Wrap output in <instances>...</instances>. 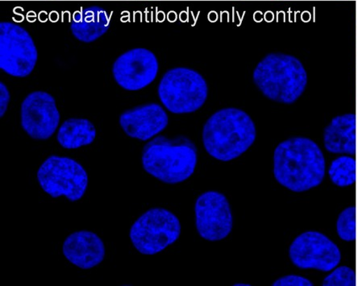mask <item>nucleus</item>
I'll use <instances>...</instances> for the list:
<instances>
[{
    "instance_id": "6ab92c4d",
    "label": "nucleus",
    "mask_w": 358,
    "mask_h": 286,
    "mask_svg": "<svg viewBox=\"0 0 358 286\" xmlns=\"http://www.w3.org/2000/svg\"><path fill=\"white\" fill-rule=\"evenodd\" d=\"M336 231L341 240L355 241L356 240V208L355 206L346 208L338 217Z\"/></svg>"
},
{
    "instance_id": "1a4fd4ad",
    "label": "nucleus",
    "mask_w": 358,
    "mask_h": 286,
    "mask_svg": "<svg viewBox=\"0 0 358 286\" xmlns=\"http://www.w3.org/2000/svg\"><path fill=\"white\" fill-rule=\"evenodd\" d=\"M289 257L299 269L329 272L341 263V253L328 236L309 231L294 239L289 248Z\"/></svg>"
},
{
    "instance_id": "0eeeda50",
    "label": "nucleus",
    "mask_w": 358,
    "mask_h": 286,
    "mask_svg": "<svg viewBox=\"0 0 358 286\" xmlns=\"http://www.w3.org/2000/svg\"><path fill=\"white\" fill-rule=\"evenodd\" d=\"M36 178L42 190L52 199L65 196L71 202L80 200L88 187L86 169L70 157H49L42 163Z\"/></svg>"
},
{
    "instance_id": "f3484780",
    "label": "nucleus",
    "mask_w": 358,
    "mask_h": 286,
    "mask_svg": "<svg viewBox=\"0 0 358 286\" xmlns=\"http://www.w3.org/2000/svg\"><path fill=\"white\" fill-rule=\"evenodd\" d=\"M96 137V127L87 119H68L63 122L57 141L66 150H77L92 144Z\"/></svg>"
},
{
    "instance_id": "f03ea898",
    "label": "nucleus",
    "mask_w": 358,
    "mask_h": 286,
    "mask_svg": "<svg viewBox=\"0 0 358 286\" xmlns=\"http://www.w3.org/2000/svg\"><path fill=\"white\" fill-rule=\"evenodd\" d=\"M254 120L238 108L221 109L206 121L203 129L205 150L215 160L228 162L241 157L254 145Z\"/></svg>"
},
{
    "instance_id": "4468645a",
    "label": "nucleus",
    "mask_w": 358,
    "mask_h": 286,
    "mask_svg": "<svg viewBox=\"0 0 358 286\" xmlns=\"http://www.w3.org/2000/svg\"><path fill=\"white\" fill-rule=\"evenodd\" d=\"M62 252L73 266L84 270L99 266L106 254L101 238L90 231H78L68 236Z\"/></svg>"
},
{
    "instance_id": "9d476101",
    "label": "nucleus",
    "mask_w": 358,
    "mask_h": 286,
    "mask_svg": "<svg viewBox=\"0 0 358 286\" xmlns=\"http://www.w3.org/2000/svg\"><path fill=\"white\" fill-rule=\"evenodd\" d=\"M199 235L208 241H220L230 234L234 217L226 196L217 192L200 194L194 205Z\"/></svg>"
},
{
    "instance_id": "a211bd4d",
    "label": "nucleus",
    "mask_w": 358,
    "mask_h": 286,
    "mask_svg": "<svg viewBox=\"0 0 358 286\" xmlns=\"http://www.w3.org/2000/svg\"><path fill=\"white\" fill-rule=\"evenodd\" d=\"M329 174L331 181L339 187H350L356 182V161L348 156L339 157L331 163Z\"/></svg>"
},
{
    "instance_id": "4be33fe9",
    "label": "nucleus",
    "mask_w": 358,
    "mask_h": 286,
    "mask_svg": "<svg viewBox=\"0 0 358 286\" xmlns=\"http://www.w3.org/2000/svg\"><path fill=\"white\" fill-rule=\"evenodd\" d=\"M10 102V93L5 85L1 83V117L6 113Z\"/></svg>"
},
{
    "instance_id": "39448f33",
    "label": "nucleus",
    "mask_w": 358,
    "mask_h": 286,
    "mask_svg": "<svg viewBox=\"0 0 358 286\" xmlns=\"http://www.w3.org/2000/svg\"><path fill=\"white\" fill-rule=\"evenodd\" d=\"M157 94L162 105L177 115L196 113L208 96L206 80L196 71L177 67L168 71L161 79Z\"/></svg>"
},
{
    "instance_id": "423d86ee",
    "label": "nucleus",
    "mask_w": 358,
    "mask_h": 286,
    "mask_svg": "<svg viewBox=\"0 0 358 286\" xmlns=\"http://www.w3.org/2000/svg\"><path fill=\"white\" fill-rule=\"evenodd\" d=\"M178 217L165 208L145 211L131 226L129 233L133 245L143 255L152 256L176 243L181 235Z\"/></svg>"
},
{
    "instance_id": "5701e85b",
    "label": "nucleus",
    "mask_w": 358,
    "mask_h": 286,
    "mask_svg": "<svg viewBox=\"0 0 358 286\" xmlns=\"http://www.w3.org/2000/svg\"><path fill=\"white\" fill-rule=\"evenodd\" d=\"M234 286H250V284H244V283H236L234 285Z\"/></svg>"
},
{
    "instance_id": "412c9836",
    "label": "nucleus",
    "mask_w": 358,
    "mask_h": 286,
    "mask_svg": "<svg viewBox=\"0 0 358 286\" xmlns=\"http://www.w3.org/2000/svg\"><path fill=\"white\" fill-rule=\"evenodd\" d=\"M273 286H313L310 280L297 275H288L280 278L272 284Z\"/></svg>"
},
{
    "instance_id": "20e7f679",
    "label": "nucleus",
    "mask_w": 358,
    "mask_h": 286,
    "mask_svg": "<svg viewBox=\"0 0 358 286\" xmlns=\"http://www.w3.org/2000/svg\"><path fill=\"white\" fill-rule=\"evenodd\" d=\"M256 87L273 101L292 104L308 85V73L296 57L273 52L257 64L252 74Z\"/></svg>"
},
{
    "instance_id": "9b49d317",
    "label": "nucleus",
    "mask_w": 358,
    "mask_h": 286,
    "mask_svg": "<svg viewBox=\"0 0 358 286\" xmlns=\"http://www.w3.org/2000/svg\"><path fill=\"white\" fill-rule=\"evenodd\" d=\"M60 118L55 99L45 92H31L21 103V127L34 140L50 139L59 128Z\"/></svg>"
},
{
    "instance_id": "7ed1b4c3",
    "label": "nucleus",
    "mask_w": 358,
    "mask_h": 286,
    "mask_svg": "<svg viewBox=\"0 0 358 286\" xmlns=\"http://www.w3.org/2000/svg\"><path fill=\"white\" fill-rule=\"evenodd\" d=\"M141 161L145 171L159 181L170 185L181 183L196 171L197 148L185 136L169 139L159 136L145 145Z\"/></svg>"
},
{
    "instance_id": "dca6fc26",
    "label": "nucleus",
    "mask_w": 358,
    "mask_h": 286,
    "mask_svg": "<svg viewBox=\"0 0 358 286\" xmlns=\"http://www.w3.org/2000/svg\"><path fill=\"white\" fill-rule=\"evenodd\" d=\"M110 17L106 10L92 6L78 10L71 22L72 34L83 43H92L107 33Z\"/></svg>"
},
{
    "instance_id": "f8f14e48",
    "label": "nucleus",
    "mask_w": 358,
    "mask_h": 286,
    "mask_svg": "<svg viewBox=\"0 0 358 286\" xmlns=\"http://www.w3.org/2000/svg\"><path fill=\"white\" fill-rule=\"evenodd\" d=\"M159 71L157 58L149 50L136 48L125 52L114 62L113 74L121 88L138 92L154 82Z\"/></svg>"
},
{
    "instance_id": "ddd939ff",
    "label": "nucleus",
    "mask_w": 358,
    "mask_h": 286,
    "mask_svg": "<svg viewBox=\"0 0 358 286\" xmlns=\"http://www.w3.org/2000/svg\"><path fill=\"white\" fill-rule=\"evenodd\" d=\"M119 122L131 138L147 141L166 129L169 117L161 105L152 103L125 110Z\"/></svg>"
},
{
    "instance_id": "6e6552de",
    "label": "nucleus",
    "mask_w": 358,
    "mask_h": 286,
    "mask_svg": "<svg viewBox=\"0 0 358 286\" xmlns=\"http://www.w3.org/2000/svg\"><path fill=\"white\" fill-rule=\"evenodd\" d=\"M38 52L31 35L12 22L0 24V69L15 78H26L34 71Z\"/></svg>"
},
{
    "instance_id": "2eb2a0df",
    "label": "nucleus",
    "mask_w": 358,
    "mask_h": 286,
    "mask_svg": "<svg viewBox=\"0 0 358 286\" xmlns=\"http://www.w3.org/2000/svg\"><path fill=\"white\" fill-rule=\"evenodd\" d=\"M356 115L336 116L324 131L326 150L336 155H356Z\"/></svg>"
},
{
    "instance_id": "f257e3e1",
    "label": "nucleus",
    "mask_w": 358,
    "mask_h": 286,
    "mask_svg": "<svg viewBox=\"0 0 358 286\" xmlns=\"http://www.w3.org/2000/svg\"><path fill=\"white\" fill-rule=\"evenodd\" d=\"M273 176L279 184L293 192L317 187L325 176L323 152L306 137L284 141L273 152Z\"/></svg>"
},
{
    "instance_id": "aec40b11",
    "label": "nucleus",
    "mask_w": 358,
    "mask_h": 286,
    "mask_svg": "<svg viewBox=\"0 0 358 286\" xmlns=\"http://www.w3.org/2000/svg\"><path fill=\"white\" fill-rule=\"evenodd\" d=\"M323 286H355L356 273L354 269L341 266L334 270L323 280Z\"/></svg>"
}]
</instances>
